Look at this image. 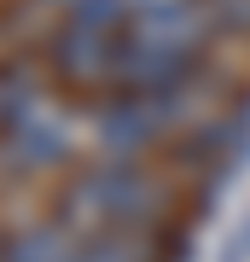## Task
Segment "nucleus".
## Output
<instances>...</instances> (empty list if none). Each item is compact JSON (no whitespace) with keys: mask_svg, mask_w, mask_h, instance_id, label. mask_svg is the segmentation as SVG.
<instances>
[{"mask_svg":"<svg viewBox=\"0 0 250 262\" xmlns=\"http://www.w3.org/2000/svg\"><path fill=\"white\" fill-rule=\"evenodd\" d=\"M76 151V122L70 111H58L53 99L29 94L18 111H12V122L0 128V163L12 169H53L64 163Z\"/></svg>","mask_w":250,"mask_h":262,"instance_id":"nucleus-2","label":"nucleus"},{"mask_svg":"<svg viewBox=\"0 0 250 262\" xmlns=\"http://www.w3.org/2000/svg\"><path fill=\"white\" fill-rule=\"evenodd\" d=\"M157 215H163V187L140 163H128V158H111V163L87 169V175L64 192V204H58V222H64L76 239L146 233Z\"/></svg>","mask_w":250,"mask_h":262,"instance_id":"nucleus-1","label":"nucleus"},{"mask_svg":"<svg viewBox=\"0 0 250 262\" xmlns=\"http://www.w3.org/2000/svg\"><path fill=\"white\" fill-rule=\"evenodd\" d=\"M53 64L64 82L76 88H117V64H122V29L105 24H64L53 35Z\"/></svg>","mask_w":250,"mask_h":262,"instance_id":"nucleus-3","label":"nucleus"},{"mask_svg":"<svg viewBox=\"0 0 250 262\" xmlns=\"http://www.w3.org/2000/svg\"><path fill=\"white\" fill-rule=\"evenodd\" d=\"M70 251H76V233L64 222H53V227L12 233L6 245H0V262H70Z\"/></svg>","mask_w":250,"mask_h":262,"instance_id":"nucleus-4","label":"nucleus"},{"mask_svg":"<svg viewBox=\"0 0 250 262\" xmlns=\"http://www.w3.org/2000/svg\"><path fill=\"white\" fill-rule=\"evenodd\" d=\"M70 262H151L140 233H93V239H76Z\"/></svg>","mask_w":250,"mask_h":262,"instance_id":"nucleus-5","label":"nucleus"}]
</instances>
